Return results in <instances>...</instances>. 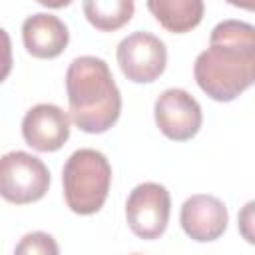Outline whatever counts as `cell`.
Returning <instances> with one entry per match:
<instances>
[{
    "label": "cell",
    "mask_w": 255,
    "mask_h": 255,
    "mask_svg": "<svg viewBox=\"0 0 255 255\" xmlns=\"http://www.w3.org/2000/svg\"><path fill=\"white\" fill-rule=\"evenodd\" d=\"M153 116L159 131L173 141L195 137L203 122L199 102L181 88L163 90L155 100Z\"/></svg>",
    "instance_id": "obj_7"
},
{
    "label": "cell",
    "mask_w": 255,
    "mask_h": 255,
    "mask_svg": "<svg viewBox=\"0 0 255 255\" xmlns=\"http://www.w3.org/2000/svg\"><path fill=\"white\" fill-rule=\"evenodd\" d=\"M171 197L161 183L145 181L131 189L126 201V219L139 239H157L169 223Z\"/></svg>",
    "instance_id": "obj_5"
},
{
    "label": "cell",
    "mask_w": 255,
    "mask_h": 255,
    "mask_svg": "<svg viewBox=\"0 0 255 255\" xmlns=\"http://www.w3.org/2000/svg\"><path fill=\"white\" fill-rule=\"evenodd\" d=\"M50 187L44 161L28 151H8L0 159V193L6 201L26 205L40 201Z\"/></svg>",
    "instance_id": "obj_4"
},
{
    "label": "cell",
    "mask_w": 255,
    "mask_h": 255,
    "mask_svg": "<svg viewBox=\"0 0 255 255\" xmlns=\"http://www.w3.org/2000/svg\"><path fill=\"white\" fill-rule=\"evenodd\" d=\"M133 255H139V253H133Z\"/></svg>",
    "instance_id": "obj_15"
},
{
    "label": "cell",
    "mask_w": 255,
    "mask_h": 255,
    "mask_svg": "<svg viewBox=\"0 0 255 255\" xmlns=\"http://www.w3.org/2000/svg\"><path fill=\"white\" fill-rule=\"evenodd\" d=\"M147 10L167 32L185 34L201 22L205 4L201 0H149Z\"/></svg>",
    "instance_id": "obj_11"
},
{
    "label": "cell",
    "mask_w": 255,
    "mask_h": 255,
    "mask_svg": "<svg viewBox=\"0 0 255 255\" xmlns=\"http://www.w3.org/2000/svg\"><path fill=\"white\" fill-rule=\"evenodd\" d=\"M237 229L241 233V237L255 245V199L253 201H247L241 209H239V215H237Z\"/></svg>",
    "instance_id": "obj_14"
},
{
    "label": "cell",
    "mask_w": 255,
    "mask_h": 255,
    "mask_svg": "<svg viewBox=\"0 0 255 255\" xmlns=\"http://www.w3.org/2000/svg\"><path fill=\"white\" fill-rule=\"evenodd\" d=\"M14 255H60V247L50 233L32 231L16 243Z\"/></svg>",
    "instance_id": "obj_13"
},
{
    "label": "cell",
    "mask_w": 255,
    "mask_h": 255,
    "mask_svg": "<svg viewBox=\"0 0 255 255\" xmlns=\"http://www.w3.org/2000/svg\"><path fill=\"white\" fill-rule=\"evenodd\" d=\"M110 183L112 165L108 157L98 149H76L64 163V199L66 205L78 215L98 213L108 199Z\"/></svg>",
    "instance_id": "obj_3"
},
{
    "label": "cell",
    "mask_w": 255,
    "mask_h": 255,
    "mask_svg": "<svg viewBox=\"0 0 255 255\" xmlns=\"http://www.w3.org/2000/svg\"><path fill=\"white\" fill-rule=\"evenodd\" d=\"M70 40L68 26L54 14L38 12L24 20L22 24V42L28 54L40 60L58 58Z\"/></svg>",
    "instance_id": "obj_10"
},
{
    "label": "cell",
    "mask_w": 255,
    "mask_h": 255,
    "mask_svg": "<svg viewBox=\"0 0 255 255\" xmlns=\"http://www.w3.org/2000/svg\"><path fill=\"white\" fill-rule=\"evenodd\" d=\"M72 118L54 104L30 108L22 120V137L36 151H58L70 137Z\"/></svg>",
    "instance_id": "obj_8"
},
{
    "label": "cell",
    "mask_w": 255,
    "mask_h": 255,
    "mask_svg": "<svg viewBox=\"0 0 255 255\" xmlns=\"http://www.w3.org/2000/svg\"><path fill=\"white\" fill-rule=\"evenodd\" d=\"M72 122L86 133H104L122 114V94L110 66L96 56H80L66 70Z\"/></svg>",
    "instance_id": "obj_2"
},
{
    "label": "cell",
    "mask_w": 255,
    "mask_h": 255,
    "mask_svg": "<svg viewBox=\"0 0 255 255\" xmlns=\"http://www.w3.org/2000/svg\"><path fill=\"white\" fill-rule=\"evenodd\" d=\"M197 86L215 102H231L255 84V26L241 20L219 22L209 48L193 64Z\"/></svg>",
    "instance_id": "obj_1"
},
{
    "label": "cell",
    "mask_w": 255,
    "mask_h": 255,
    "mask_svg": "<svg viewBox=\"0 0 255 255\" xmlns=\"http://www.w3.org/2000/svg\"><path fill=\"white\" fill-rule=\"evenodd\" d=\"M229 213L221 199L207 193L191 195L183 201L179 223L187 237L199 243L219 239L227 229Z\"/></svg>",
    "instance_id": "obj_9"
},
{
    "label": "cell",
    "mask_w": 255,
    "mask_h": 255,
    "mask_svg": "<svg viewBox=\"0 0 255 255\" xmlns=\"http://www.w3.org/2000/svg\"><path fill=\"white\" fill-rule=\"evenodd\" d=\"M86 20L102 32H114L128 24L133 16L131 0H88L82 4Z\"/></svg>",
    "instance_id": "obj_12"
},
{
    "label": "cell",
    "mask_w": 255,
    "mask_h": 255,
    "mask_svg": "<svg viewBox=\"0 0 255 255\" xmlns=\"http://www.w3.org/2000/svg\"><path fill=\"white\" fill-rule=\"evenodd\" d=\"M116 58L122 74L133 84L155 82L167 64L165 44L149 32H131L126 36L116 50Z\"/></svg>",
    "instance_id": "obj_6"
}]
</instances>
